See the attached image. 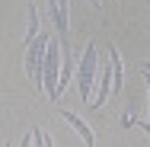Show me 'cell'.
<instances>
[{"mask_svg":"<svg viewBox=\"0 0 150 147\" xmlns=\"http://www.w3.org/2000/svg\"><path fill=\"white\" fill-rule=\"evenodd\" d=\"M48 45H51V35L42 32L26 51V67H29V77L35 80V87H45V58H48Z\"/></svg>","mask_w":150,"mask_h":147,"instance_id":"obj_1","label":"cell"},{"mask_svg":"<svg viewBox=\"0 0 150 147\" xmlns=\"http://www.w3.org/2000/svg\"><path fill=\"white\" fill-rule=\"evenodd\" d=\"M77 83H80L83 102H90V99H93V83H96V42H90L86 51H83L80 70H77Z\"/></svg>","mask_w":150,"mask_h":147,"instance_id":"obj_2","label":"cell"},{"mask_svg":"<svg viewBox=\"0 0 150 147\" xmlns=\"http://www.w3.org/2000/svg\"><path fill=\"white\" fill-rule=\"evenodd\" d=\"M61 42L58 38H51V45H48V58H45V93L51 96V99H58L61 93H58V64H61Z\"/></svg>","mask_w":150,"mask_h":147,"instance_id":"obj_3","label":"cell"},{"mask_svg":"<svg viewBox=\"0 0 150 147\" xmlns=\"http://www.w3.org/2000/svg\"><path fill=\"white\" fill-rule=\"evenodd\" d=\"M51 13H54V26H58L61 42H67V0H51Z\"/></svg>","mask_w":150,"mask_h":147,"instance_id":"obj_4","label":"cell"},{"mask_svg":"<svg viewBox=\"0 0 150 147\" xmlns=\"http://www.w3.org/2000/svg\"><path fill=\"white\" fill-rule=\"evenodd\" d=\"M64 118H67V121H70V125L77 128V131H80V138H83L86 144H96V138H93V131L86 128V121H83V118L77 115V112H64Z\"/></svg>","mask_w":150,"mask_h":147,"instance_id":"obj_5","label":"cell"},{"mask_svg":"<svg viewBox=\"0 0 150 147\" xmlns=\"http://www.w3.org/2000/svg\"><path fill=\"white\" fill-rule=\"evenodd\" d=\"M64 55H67V58H64V64H61V80H58V93L64 87H67V83H70V77H74V67H77V61H74V55H70V51H64Z\"/></svg>","mask_w":150,"mask_h":147,"instance_id":"obj_6","label":"cell"},{"mask_svg":"<svg viewBox=\"0 0 150 147\" xmlns=\"http://www.w3.org/2000/svg\"><path fill=\"white\" fill-rule=\"evenodd\" d=\"M38 35H42V29H38V10H35V6H29V35H26V48H29Z\"/></svg>","mask_w":150,"mask_h":147,"instance_id":"obj_7","label":"cell"},{"mask_svg":"<svg viewBox=\"0 0 150 147\" xmlns=\"http://www.w3.org/2000/svg\"><path fill=\"white\" fill-rule=\"evenodd\" d=\"M23 144H45V147H51L54 141H51V134H45V131H38V128H32V134L23 141Z\"/></svg>","mask_w":150,"mask_h":147,"instance_id":"obj_8","label":"cell"},{"mask_svg":"<svg viewBox=\"0 0 150 147\" xmlns=\"http://www.w3.org/2000/svg\"><path fill=\"white\" fill-rule=\"evenodd\" d=\"M141 70H144V74H150V64H147V61H144V64H141Z\"/></svg>","mask_w":150,"mask_h":147,"instance_id":"obj_9","label":"cell"},{"mask_svg":"<svg viewBox=\"0 0 150 147\" xmlns=\"http://www.w3.org/2000/svg\"><path fill=\"white\" fill-rule=\"evenodd\" d=\"M90 3H93V6H96V10H99V6H102V0H90Z\"/></svg>","mask_w":150,"mask_h":147,"instance_id":"obj_10","label":"cell"}]
</instances>
